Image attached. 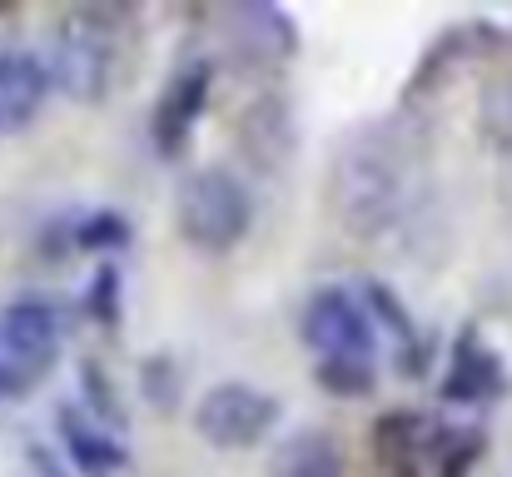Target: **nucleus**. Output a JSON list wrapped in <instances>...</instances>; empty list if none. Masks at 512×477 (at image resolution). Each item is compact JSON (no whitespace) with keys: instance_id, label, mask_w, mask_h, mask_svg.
I'll use <instances>...</instances> for the list:
<instances>
[{"instance_id":"nucleus-1","label":"nucleus","mask_w":512,"mask_h":477,"mask_svg":"<svg viewBox=\"0 0 512 477\" xmlns=\"http://www.w3.org/2000/svg\"><path fill=\"white\" fill-rule=\"evenodd\" d=\"M174 229L199 254H229L254 229V194L224 164H199L174 184Z\"/></svg>"},{"instance_id":"nucleus-2","label":"nucleus","mask_w":512,"mask_h":477,"mask_svg":"<svg viewBox=\"0 0 512 477\" xmlns=\"http://www.w3.org/2000/svg\"><path fill=\"white\" fill-rule=\"evenodd\" d=\"M403 209V174L398 159L368 140L348 145L329 169V214L343 234L378 239Z\"/></svg>"},{"instance_id":"nucleus-3","label":"nucleus","mask_w":512,"mask_h":477,"mask_svg":"<svg viewBox=\"0 0 512 477\" xmlns=\"http://www.w3.org/2000/svg\"><path fill=\"white\" fill-rule=\"evenodd\" d=\"M115 55H120V35L115 20L105 10H70L60 15L55 35H50V90L70 95L75 105H100L115 85Z\"/></svg>"},{"instance_id":"nucleus-4","label":"nucleus","mask_w":512,"mask_h":477,"mask_svg":"<svg viewBox=\"0 0 512 477\" xmlns=\"http://www.w3.org/2000/svg\"><path fill=\"white\" fill-rule=\"evenodd\" d=\"M279 418H284L279 393H269L259 383H244V378H224V383L204 388L199 403H194V433L219 453L259 448L279 428Z\"/></svg>"},{"instance_id":"nucleus-5","label":"nucleus","mask_w":512,"mask_h":477,"mask_svg":"<svg viewBox=\"0 0 512 477\" xmlns=\"http://www.w3.org/2000/svg\"><path fill=\"white\" fill-rule=\"evenodd\" d=\"M299 338L319 358L378 363V328H373V318L363 309V299L348 294L343 284H324V289L309 294V304L299 314Z\"/></svg>"},{"instance_id":"nucleus-6","label":"nucleus","mask_w":512,"mask_h":477,"mask_svg":"<svg viewBox=\"0 0 512 477\" xmlns=\"http://www.w3.org/2000/svg\"><path fill=\"white\" fill-rule=\"evenodd\" d=\"M60 353V309L45 294H20L0 304V358L40 378Z\"/></svg>"},{"instance_id":"nucleus-7","label":"nucleus","mask_w":512,"mask_h":477,"mask_svg":"<svg viewBox=\"0 0 512 477\" xmlns=\"http://www.w3.org/2000/svg\"><path fill=\"white\" fill-rule=\"evenodd\" d=\"M209 85H214V65L209 60L184 65L165 85V95L150 110V140H155L160 155H179L189 145V135H194V125H199V115L209 105Z\"/></svg>"},{"instance_id":"nucleus-8","label":"nucleus","mask_w":512,"mask_h":477,"mask_svg":"<svg viewBox=\"0 0 512 477\" xmlns=\"http://www.w3.org/2000/svg\"><path fill=\"white\" fill-rule=\"evenodd\" d=\"M55 433H60V448H65L70 473L120 477L130 468V453H125L120 433H110L105 423H95V418H90L85 408H75V403H60V408H55Z\"/></svg>"},{"instance_id":"nucleus-9","label":"nucleus","mask_w":512,"mask_h":477,"mask_svg":"<svg viewBox=\"0 0 512 477\" xmlns=\"http://www.w3.org/2000/svg\"><path fill=\"white\" fill-rule=\"evenodd\" d=\"M50 100V70L35 50H0V140L40 120Z\"/></svg>"},{"instance_id":"nucleus-10","label":"nucleus","mask_w":512,"mask_h":477,"mask_svg":"<svg viewBox=\"0 0 512 477\" xmlns=\"http://www.w3.org/2000/svg\"><path fill=\"white\" fill-rule=\"evenodd\" d=\"M503 388V368H498V353L483 343L478 328L458 333L453 343V358H448V373H443V398L448 403H483Z\"/></svg>"},{"instance_id":"nucleus-11","label":"nucleus","mask_w":512,"mask_h":477,"mask_svg":"<svg viewBox=\"0 0 512 477\" xmlns=\"http://www.w3.org/2000/svg\"><path fill=\"white\" fill-rule=\"evenodd\" d=\"M239 145L259 169H279L294 150V125H289V105L279 95H259L244 120H239Z\"/></svg>"},{"instance_id":"nucleus-12","label":"nucleus","mask_w":512,"mask_h":477,"mask_svg":"<svg viewBox=\"0 0 512 477\" xmlns=\"http://www.w3.org/2000/svg\"><path fill=\"white\" fill-rule=\"evenodd\" d=\"M269 477H348V463H343V448L324 428H304L274 448Z\"/></svg>"},{"instance_id":"nucleus-13","label":"nucleus","mask_w":512,"mask_h":477,"mask_svg":"<svg viewBox=\"0 0 512 477\" xmlns=\"http://www.w3.org/2000/svg\"><path fill=\"white\" fill-rule=\"evenodd\" d=\"M363 309H368V318H373V328H388V333L398 338V348H403V353H418V328H413V314L403 309V299H398L388 284L368 279V284H363Z\"/></svg>"},{"instance_id":"nucleus-14","label":"nucleus","mask_w":512,"mask_h":477,"mask_svg":"<svg viewBox=\"0 0 512 477\" xmlns=\"http://www.w3.org/2000/svg\"><path fill=\"white\" fill-rule=\"evenodd\" d=\"M70 244L90 249V254H115L130 244V219L120 209H90L70 224Z\"/></svg>"},{"instance_id":"nucleus-15","label":"nucleus","mask_w":512,"mask_h":477,"mask_svg":"<svg viewBox=\"0 0 512 477\" xmlns=\"http://www.w3.org/2000/svg\"><path fill=\"white\" fill-rule=\"evenodd\" d=\"M314 378L334 398H368L378 388V363H353V358H319Z\"/></svg>"},{"instance_id":"nucleus-16","label":"nucleus","mask_w":512,"mask_h":477,"mask_svg":"<svg viewBox=\"0 0 512 477\" xmlns=\"http://www.w3.org/2000/svg\"><path fill=\"white\" fill-rule=\"evenodd\" d=\"M140 383H145V398H155V408H174V398H179V368H174L170 353H155L145 363Z\"/></svg>"},{"instance_id":"nucleus-17","label":"nucleus","mask_w":512,"mask_h":477,"mask_svg":"<svg viewBox=\"0 0 512 477\" xmlns=\"http://www.w3.org/2000/svg\"><path fill=\"white\" fill-rule=\"evenodd\" d=\"M373 433H378V448H383V453H403V448H413V443H418V433H423V418L398 408V413L378 418V428H373Z\"/></svg>"},{"instance_id":"nucleus-18","label":"nucleus","mask_w":512,"mask_h":477,"mask_svg":"<svg viewBox=\"0 0 512 477\" xmlns=\"http://www.w3.org/2000/svg\"><path fill=\"white\" fill-rule=\"evenodd\" d=\"M90 314L95 323H120V269L115 264H105L90 279Z\"/></svg>"},{"instance_id":"nucleus-19","label":"nucleus","mask_w":512,"mask_h":477,"mask_svg":"<svg viewBox=\"0 0 512 477\" xmlns=\"http://www.w3.org/2000/svg\"><path fill=\"white\" fill-rule=\"evenodd\" d=\"M25 473L30 477H70V463L50 443H25Z\"/></svg>"},{"instance_id":"nucleus-20","label":"nucleus","mask_w":512,"mask_h":477,"mask_svg":"<svg viewBox=\"0 0 512 477\" xmlns=\"http://www.w3.org/2000/svg\"><path fill=\"white\" fill-rule=\"evenodd\" d=\"M85 388L95 393V413L115 418V428H120V403H115V388H105V378H100V368H95V363H85Z\"/></svg>"},{"instance_id":"nucleus-21","label":"nucleus","mask_w":512,"mask_h":477,"mask_svg":"<svg viewBox=\"0 0 512 477\" xmlns=\"http://www.w3.org/2000/svg\"><path fill=\"white\" fill-rule=\"evenodd\" d=\"M30 383H35V378H30L25 368H15L10 358H0V403H20V398L30 393Z\"/></svg>"},{"instance_id":"nucleus-22","label":"nucleus","mask_w":512,"mask_h":477,"mask_svg":"<svg viewBox=\"0 0 512 477\" xmlns=\"http://www.w3.org/2000/svg\"><path fill=\"white\" fill-rule=\"evenodd\" d=\"M483 453V443H478V433H473V443H458L448 458H443V468H438V477H463L468 468H473V458Z\"/></svg>"}]
</instances>
